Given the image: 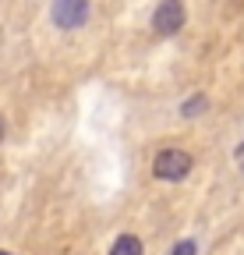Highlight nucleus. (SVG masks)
<instances>
[{"label": "nucleus", "instance_id": "1", "mask_svg": "<svg viewBox=\"0 0 244 255\" xmlns=\"http://www.w3.org/2000/svg\"><path fill=\"white\" fill-rule=\"evenodd\" d=\"M191 163L195 159L184 149H163V152H156V159H152V174L160 181H184L191 174Z\"/></svg>", "mask_w": 244, "mask_h": 255}, {"label": "nucleus", "instance_id": "2", "mask_svg": "<svg viewBox=\"0 0 244 255\" xmlns=\"http://www.w3.org/2000/svg\"><path fill=\"white\" fill-rule=\"evenodd\" d=\"M50 14L57 28H81L88 21V0H53Z\"/></svg>", "mask_w": 244, "mask_h": 255}, {"label": "nucleus", "instance_id": "3", "mask_svg": "<svg viewBox=\"0 0 244 255\" xmlns=\"http://www.w3.org/2000/svg\"><path fill=\"white\" fill-rule=\"evenodd\" d=\"M184 25V4L180 0H163V4L152 11V28L160 36H173V32Z\"/></svg>", "mask_w": 244, "mask_h": 255}, {"label": "nucleus", "instance_id": "4", "mask_svg": "<svg viewBox=\"0 0 244 255\" xmlns=\"http://www.w3.org/2000/svg\"><path fill=\"white\" fill-rule=\"evenodd\" d=\"M110 255H142V241L135 234H120L113 245H110Z\"/></svg>", "mask_w": 244, "mask_h": 255}, {"label": "nucleus", "instance_id": "5", "mask_svg": "<svg viewBox=\"0 0 244 255\" xmlns=\"http://www.w3.org/2000/svg\"><path fill=\"white\" fill-rule=\"evenodd\" d=\"M205 103H209V100L198 92V96H191V100H184V103H180V114H184V117H198V114L205 110Z\"/></svg>", "mask_w": 244, "mask_h": 255}, {"label": "nucleus", "instance_id": "6", "mask_svg": "<svg viewBox=\"0 0 244 255\" xmlns=\"http://www.w3.org/2000/svg\"><path fill=\"white\" fill-rule=\"evenodd\" d=\"M170 255H195V241H180V245H173Z\"/></svg>", "mask_w": 244, "mask_h": 255}, {"label": "nucleus", "instance_id": "7", "mask_svg": "<svg viewBox=\"0 0 244 255\" xmlns=\"http://www.w3.org/2000/svg\"><path fill=\"white\" fill-rule=\"evenodd\" d=\"M234 159H237V167H241V170H244V145H241V149H237V152H234Z\"/></svg>", "mask_w": 244, "mask_h": 255}, {"label": "nucleus", "instance_id": "8", "mask_svg": "<svg viewBox=\"0 0 244 255\" xmlns=\"http://www.w3.org/2000/svg\"><path fill=\"white\" fill-rule=\"evenodd\" d=\"M4 131H7V124H4V117H0V142H4Z\"/></svg>", "mask_w": 244, "mask_h": 255}, {"label": "nucleus", "instance_id": "9", "mask_svg": "<svg viewBox=\"0 0 244 255\" xmlns=\"http://www.w3.org/2000/svg\"><path fill=\"white\" fill-rule=\"evenodd\" d=\"M0 255H14V252H7V248H0Z\"/></svg>", "mask_w": 244, "mask_h": 255}]
</instances>
